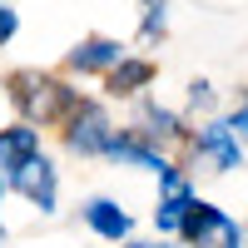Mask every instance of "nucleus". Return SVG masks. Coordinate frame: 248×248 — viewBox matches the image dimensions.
<instances>
[{"label": "nucleus", "instance_id": "9", "mask_svg": "<svg viewBox=\"0 0 248 248\" xmlns=\"http://www.w3.org/2000/svg\"><path fill=\"white\" fill-rule=\"evenodd\" d=\"M85 223H90L99 238H129V229H134V218L124 214L114 199H90L85 203Z\"/></svg>", "mask_w": 248, "mask_h": 248}, {"label": "nucleus", "instance_id": "4", "mask_svg": "<svg viewBox=\"0 0 248 248\" xmlns=\"http://www.w3.org/2000/svg\"><path fill=\"white\" fill-rule=\"evenodd\" d=\"M194 209V194H189V184H184V174H164V199H159V209H154V223H159V233H184V218H189Z\"/></svg>", "mask_w": 248, "mask_h": 248}, {"label": "nucleus", "instance_id": "16", "mask_svg": "<svg viewBox=\"0 0 248 248\" xmlns=\"http://www.w3.org/2000/svg\"><path fill=\"white\" fill-rule=\"evenodd\" d=\"M189 99H194V105H209V99H214V90L203 85V79H194V85H189Z\"/></svg>", "mask_w": 248, "mask_h": 248}, {"label": "nucleus", "instance_id": "7", "mask_svg": "<svg viewBox=\"0 0 248 248\" xmlns=\"http://www.w3.org/2000/svg\"><path fill=\"white\" fill-rule=\"evenodd\" d=\"M199 154L214 164V169H238V134L229 129V124H203L199 129Z\"/></svg>", "mask_w": 248, "mask_h": 248}, {"label": "nucleus", "instance_id": "3", "mask_svg": "<svg viewBox=\"0 0 248 248\" xmlns=\"http://www.w3.org/2000/svg\"><path fill=\"white\" fill-rule=\"evenodd\" d=\"M70 149L75 154H109V144H114V129H109V119L99 105H79L70 114Z\"/></svg>", "mask_w": 248, "mask_h": 248}, {"label": "nucleus", "instance_id": "6", "mask_svg": "<svg viewBox=\"0 0 248 248\" xmlns=\"http://www.w3.org/2000/svg\"><path fill=\"white\" fill-rule=\"evenodd\" d=\"M30 159H40V134L30 129V124H10V129H0V169L20 174Z\"/></svg>", "mask_w": 248, "mask_h": 248}, {"label": "nucleus", "instance_id": "2", "mask_svg": "<svg viewBox=\"0 0 248 248\" xmlns=\"http://www.w3.org/2000/svg\"><path fill=\"white\" fill-rule=\"evenodd\" d=\"M184 238L194 248H243V229L223 209H214V203H203V199H194L189 218H184Z\"/></svg>", "mask_w": 248, "mask_h": 248}, {"label": "nucleus", "instance_id": "17", "mask_svg": "<svg viewBox=\"0 0 248 248\" xmlns=\"http://www.w3.org/2000/svg\"><path fill=\"white\" fill-rule=\"evenodd\" d=\"M134 248H169V243H134Z\"/></svg>", "mask_w": 248, "mask_h": 248}, {"label": "nucleus", "instance_id": "1", "mask_svg": "<svg viewBox=\"0 0 248 248\" xmlns=\"http://www.w3.org/2000/svg\"><path fill=\"white\" fill-rule=\"evenodd\" d=\"M10 90H15V105L25 109L30 119H40V124H50V119H60V114H75V109H79L75 90H65L60 79L35 75V70H20V75L10 79Z\"/></svg>", "mask_w": 248, "mask_h": 248}, {"label": "nucleus", "instance_id": "10", "mask_svg": "<svg viewBox=\"0 0 248 248\" xmlns=\"http://www.w3.org/2000/svg\"><path fill=\"white\" fill-rule=\"evenodd\" d=\"M70 65L75 70H119L124 65V50L114 45V40H85V45H75L70 50Z\"/></svg>", "mask_w": 248, "mask_h": 248}, {"label": "nucleus", "instance_id": "11", "mask_svg": "<svg viewBox=\"0 0 248 248\" xmlns=\"http://www.w3.org/2000/svg\"><path fill=\"white\" fill-rule=\"evenodd\" d=\"M149 75H154V65H144V60H124V65L109 75V90L114 94H134V90L149 85Z\"/></svg>", "mask_w": 248, "mask_h": 248}, {"label": "nucleus", "instance_id": "13", "mask_svg": "<svg viewBox=\"0 0 248 248\" xmlns=\"http://www.w3.org/2000/svg\"><path fill=\"white\" fill-rule=\"evenodd\" d=\"M159 30H164V0L149 5V15H144V35H159Z\"/></svg>", "mask_w": 248, "mask_h": 248}, {"label": "nucleus", "instance_id": "8", "mask_svg": "<svg viewBox=\"0 0 248 248\" xmlns=\"http://www.w3.org/2000/svg\"><path fill=\"white\" fill-rule=\"evenodd\" d=\"M109 154L119 159V164H134V169H149V174H174L169 169V159H164L159 149H149L144 139H134V134H114V144H109Z\"/></svg>", "mask_w": 248, "mask_h": 248}, {"label": "nucleus", "instance_id": "5", "mask_svg": "<svg viewBox=\"0 0 248 248\" xmlns=\"http://www.w3.org/2000/svg\"><path fill=\"white\" fill-rule=\"evenodd\" d=\"M10 184L35 203L40 214H50V209H55V164H50V159H30L20 174H10Z\"/></svg>", "mask_w": 248, "mask_h": 248}, {"label": "nucleus", "instance_id": "14", "mask_svg": "<svg viewBox=\"0 0 248 248\" xmlns=\"http://www.w3.org/2000/svg\"><path fill=\"white\" fill-rule=\"evenodd\" d=\"M10 35H15V10L5 5V0H0V45H5Z\"/></svg>", "mask_w": 248, "mask_h": 248}, {"label": "nucleus", "instance_id": "15", "mask_svg": "<svg viewBox=\"0 0 248 248\" xmlns=\"http://www.w3.org/2000/svg\"><path fill=\"white\" fill-rule=\"evenodd\" d=\"M229 129H233V134H248V99H243V105L233 109V119H229Z\"/></svg>", "mask_w": 248, "mask_h": 248}, {"label": "nucleus", "instance_id": "12", "mask_svg": "<svg viewBox=\"0 0 248 248\" xmlns=\"http://www.w3.org/2000/svg\"><path fill=\"white\" fill-rule=\"evenodd\" d=\"M144 124H149V129H144V134H149V139H174L179 134V119L169 114V109H159V105H144Z\"/></svg>", "mask_w": 248, "mask_h": 248}, {"label": "nucleus", "instance_id": "18", "mask_svg": "<svg viewBox=\"0 0 248 248\" xmlns=\"http://www.w3.org/2000/svg\"><path fill=\"white\" fill-rule=\"evenodd\" d=\"M149 5H159V0H149Z\"/></svg>", "mask_w": 248, "mask_h": 248}]
</instances>
